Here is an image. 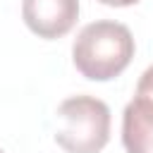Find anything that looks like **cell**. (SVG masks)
Instances as JSON below:
<instances>
[{"instance_id":"3957f363","label":"cell","mask_w":153,"mask_h":153,"mask_svg":"<svg viewBox=\"0 0 153 153\" xmlns=\"http://www.w3.org/2000/svg\"><path fill=\"white\" fill-rule=\"evenodd\" d=\"M22 19L38 38H62L79 19V0H22Z\"/></svg>"},{"instance_id":"8992f818","label":"cell","mask_w":153,"mask_h":153,"mask_svg":"<svg viewBox=\"0 0 153 153\" xmlns=\"http://www.w3.org/2000/svg\"><path fill=\"white\" fill-rule=\"evenodd\" d=\"M98 2H103L108 7H129V5H136L139 0H98Z\"/></svg>"},{"instance_id":"5b68a950","label":"cell","mask_w":153,"mask_h":153,"mask_svg":"<svg viewBox=\"0 0 153 153\" xmlns=\"http://www.w3.org/2000/svg\"><path fill=\"white\" fill-rule=\"evenodd\" d=\"M136 96H143V98H151L153 100V67H148L141 74V79L136 84Z\"/></svg>"},{"instance_id":"7a4b0ae2","label":"cell","mask_w":153,"mask_h":153,"mask_svg":"<svg viewBox=\"0 0 153 153\" xmlns=\"http://www.w3.org/2000/svg\"><path fill=\"white\" fill-rule=\"evenodd\" d=\"M55 122V141L67 153H100L110 141V108L96 96L62 100Z\"/></svg>"},{"instance_id":"277c9868","label":"cell","mask_w":153,"mask_h":153,"mask_svg":"<svg viewBox=\"0 0 153 153\" xmlns=\"http://www.w3.org/2000/svg\"><path fill=\"white\" fill-rule=\"evenodd\" d=\"M122 143L127 153H153V100L134 96L122 115Z\"/></svg>"},{"instance_id":"6da1fadb","label":"cell","mask_w":153,"mask_h":153,"mask_svg":"<svg viewBox=\"0 0 153 153\" xmlns=\"http://www.w3.org/2000/svg\"><path fill=\"white\" fill-rule=\"evenodd\" d=\"M134 57L131 31L112 19L86 24L72 45V62L81 76L91 81H110L120 76Z\"/></svg>"},{"instance_id":"52a82bcc","label":"cell","mask_w":153,"mask_h":153,"mask_svg":"<svg viewBox=\"0 0 153 153\" xmlns=\"http://www.w3.org/2000/svg\"><path fill=\"white\" fill-rule=\"evenodd\" d=\"M0 153H5V151H0Z\"/></svg>"}]
</instances>
